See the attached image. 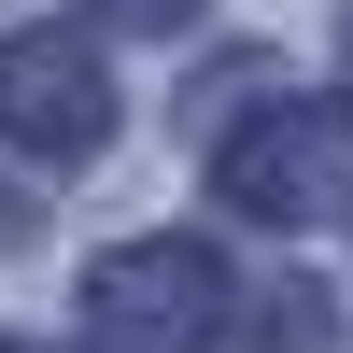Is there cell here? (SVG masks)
<instances>
[{"mask_svg":"<svg viewBox=\"0 0 353 353\" xmlns=\"http://www.w3.org/2000/svg\"><path fill=\"white\" fill-rule=\"evenodd\" d=\"M85 325H99V353H212V325H226V254L212 241H128V254H99Z\"/></svg>","mask_w":353,"mask_h":353,"instance_id":"obj_1","label":"cell"},{"mask_svg":"<svg viewBox=\"0 0 353 353\" xmlns=\"http://www.w3.org/2000/svg\"><path fill=\"white\" fill-rule=\"evenodd\" d=\"M212 170H226V198H241L254 226H311L339 198V99H254Z\"/></svg>","mask_w":353,"mask_h":353,"instance_id":"obj_2","label":"cell"},{"mask_svg":"<svg viewBox=\"0 0 353 353\" xmlns=\"http://www.w3.org/2000/svg\"><path fill=\"white\" fill-rule=\"evenodd\" d=\"M0 141H28V156H99V141H113V71H99V43L14 28V43H0Z\"/></svg>","mask_w":353,"mask_h":353,"instance_id":"obj_3","label":"cell"},{"mask_svg":"<svg viewBox=\"0 0 353 353\" xmlns=\"http://www.w3.org/2000/svg\"><path fill=\"white\" fill-rule=\"evenodd\" d=\"M99 14H128V28H184L198 0H99Z\"/></svg>","mask_w":353,"mask_h":353,"instance_id":"obj_4","label":"cell"},{"mask_svg":"<svg viewBox=\"0 0 353 353\" xmlns=\"http://www.w3.org/2000/svg\"><path fill=\"white\" fill-rule=\"evenodd\" d=\"M339 85H353V28H339Z\"/></svg>","mask_w":353,"mask_h":353,"instance_id":"obj_5","label":"cell"}]
</instances>
